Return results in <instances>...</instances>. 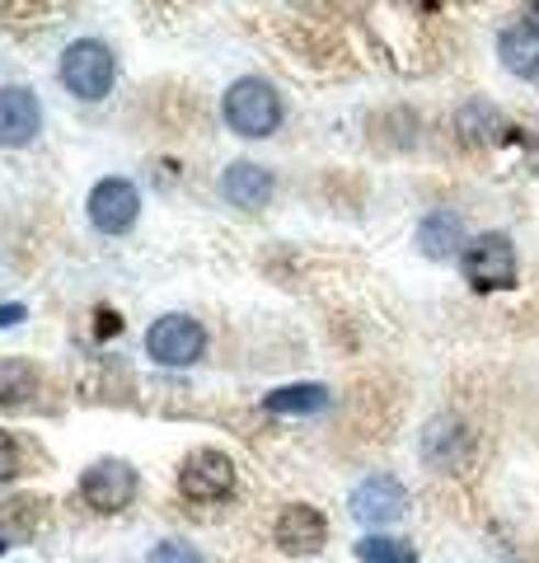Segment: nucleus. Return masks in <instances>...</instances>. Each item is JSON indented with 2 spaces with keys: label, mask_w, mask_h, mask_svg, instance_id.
Instances as JSON below:
<instances>
[{
  "label": "nucleus",
  "mask_w": 539,
  "mask_h": 563,
  "mask_svg": "<svg viewBox=\"0 0 539 563\" xmlns=\"http://www.w3.org/2000/svg\"><path fill=\"white\" fill-rule=\"evenodd\" d=\"M221 113L231 122L235 136H272L282 128V95H277V85H268L263 76H245L235 80L231 90L221 99Z\"/></svg>",
  "instance_id": "f257e3e1"
},
{
  "label": "nucleus",
  "mask_w": 539,
  "mask_h": 563,
  "mask_svg": "<svg viewBox=\"0 0 539 563\" xmlns=\"http://www.w3.org/2000/svg\"><path fill=\"white\" fill-rule=\"evenodd\" d=\"M460 268L474 291H507V287H516V244L502 231L474 235L460 254Z\"/></svg>",
  "instance_id": "f03ea898"
},
{
  "label": "nucleus",
  "mask_w": 539,
  "mask_h": 563,
  "mask_svg": "<svg viewBox=\"0 0 539 563\" xmlns=\"http://www.w3.org/2000/svg\"><path fill=\"white\" fill-rule=\"evenodd\" d=\"M113 76H117L113 52L103 47L99 38H76L71 47L61 52V85L76 99H85V103H94V99L109 95L113 90Z\"/></svg>",
  "instance_id": "7ed1b4c3"
},
{
  "label": "nucleus",
  "mask_w": 539,
  "mask_h": 563,
  "mask_svg": "<svg viewBox=\"0 0 539 563\" xmlns=\"http://www.w3.org/2000/svg\"><path fill=\"white\" fill-rule=\"evenodd\" d=\"M202 347H206V329L193 314H165L146 333V352L160 366H193L202 357Z\"/></svg>",
  "instance_id": "20e7f679"
},
{
  "label": "nucleus",
  "mask_w": 539,
  "mask_h": 563,
  "mask_svg": "<svg viewBox=\"0 0 539 563\" xmlns=\"http://www.w3.org/2000/svg\"><path fill=\"white\" fill-rule=\"evenodd\" d=\"M231 488H235V465L225 451L202 446L179 470V493L193 503H221V498H231Z\"/></svg>",
  "instance_id": "39448f33"
},
{
  "label": "nucleus",
  "mask_w": 539,
  "mask_h": 563,
  "mask_svg": "<svg viewBox=\"0 0 539 563\" xmlns=\"http://www.w3.org/2000/svg\"><path fill=\"white\" fill-rule=\"evenodd\" d=\"M136 470L127 461H99L80 474V498L94 507V512H123V507H132L136 498Z\"/></svg>",
  "instance_id": "423d86ee"
},
{
  "label": "nucleus",
  "mask_w": 539,
  "mask_h": 563,
  "mask_svg": "<svg viewBox=\"0 0 539 563\" xmlns=\"http://www.w3.org/2000/svg\"><path fill=\"white\" fill-rule=\"evenodd\" d=\"M136 211H142V198L127 179H103L90 188V225L103 235H123L136 225Z\"/></svg>",
  "instance_id": "0eeeda50"
},
{
  "label": "nucleus",
  "mask_w": 539,
  "mask_h": 563,
  "mask_svg": "<svg viewBox=\"0 0 539 563\" xmlns=\"http://www.w3.org/2000/svg\"><path fill=\"white\" fill-rule=\"evenodd\" d=\"M404 507H408V493L394 474H371V479H361L352 488V517L367 526H390L404 517Z\"/></svg>",
  "instance_id": "6e6552de"
},
{
  "label": "nucleus",
  "mask_w": 539,
  "mask_h": 563,
  "mask_svg": "<svg viewBox=\"0 0 539 563\" xmlns=\"http://www.w3.org/2000/svg\"><path fill=\"white\" fill-rule=\"evenodd\" d=\"M38 132H43L38 95L24 90V85L0 90V146H29Z\"/></svg>",
  "instance_id": "1a4fd4ad"
},
{
  "label": "nucleus",
  "mask_w": 539,
  "mask_h": 563,
  "mask_svg": "<svg viewBox=\"0 0 539 563\" xmlns=\"http://www.w3.org/2000/svg\"><path fill=\"white\" fill-rule=\"evenodd\" d=\"M272 540L282 544L287 554H315L328 540V521H324V512H315V507L291 503V507H282V517H277Z\"/></svg>",
  "instance_id": "9d476101"
},
{
  "label": "nucleus",
  "mask_w": 539,
  "mask_h": 563,
  "mask_svg": "<svg viewBox=\"0 0 539 563\" xmlns=\"http://www.w3.org/2000/svg\"><path fill=\"white\" fill-rule=\"evenodd\" d=\"M469 446H474V432L460 418H431L423 432V461L437 470H456L469 455Z\"/></svg>",
  "instance_id": "9b49d317"
},
{
  "label": "nucleus",
  "mask_w": 539,
  "mask_h": 563,
  "mask_svg": "<svg viewBox=\"0 0 539 563\" xmlns=\"http://www.w3.org/2000/svg\"><path fill=\"white\" fill-rule=\"evenodd\" d=\"M221 192L231 207H245L258 211L272 202V169L268 165H254V161H235L231 169L221 174Z\"/></svg>",
  "instance_id": "f8f14e48"
},
{
  "label": "nucleus",
  "mask_w": 539,
  "mask_h": 563,
  "mask_svg": "<svg viewBox=\"0 0 539 563\" xmlns=\"http://www.w3.org/2000/svg\"><path fill=\"white\" fill-rule=\"evenodd\" d=\"M464 221L456 217V211H431V217H423V225H417V250H423L427 258H456L464 254Z\"/></svg>",
  "instance_id": "ddd939ff"
},
{
  "label": "nucleus",
  "mask_w": 539,
  "mask_h": 563,
  "mask_svg": "<svg viewBox=\"0 0 539 563\" xmlns=\"http://www.w3.org/2000/svg\"><path fill=\"white\" fill-rule=\"evenodd\" d=\"M497 57H502V66H507L512 76H520V80H539V38H535L526 24L502 29Z\"/></svg>",
  "instance_id": "4468645a"
},
{
  "label": "nucleus",
  "mask_w": 539,
  "mask_h": 563,
  "mask_svg": "<svg viewBox=\"0 0 539 563\" xmlns=\"http://www.w3.org/2000/svg\"><path fill=\"white\" fill-rule=\"evenodd\" d=\"M334 395H328V385H282V390H272L263 399L268 413H287V418H305V413H324Z\"/></svg>",
  "instance_id": "2eb2a0df"
},
{
  "label": "nucleus",
  "mask_w": 539,
  "mask_h": 563,
  "mask_svg": "<svg viewBox=\"0 0 539 563\" xmlns=\"http://www.w3.org/2000/svg\"><path fill=\"white\" fill-rule=\"evenodd\" d=\"M33 390H38V372L29 362L20 357L0 362V409H20V404L33 399Z\"/></svg>",
  "instance_id": "dca6fc26"
},
{
  "label": "nucleus",
  "mask_w": 539,
  "mask_h": 563,
  "mask_svg": "<svg viewBox=\"0 0 539 563\" xmlns=\"http://www.w3.org/2000/svg\"><path fill=\"white\" fill-rule=\"evenodd\" d=\"M456 128L464 132L469 146H489V141H497V132H502V118H497L493 103L469 99L464 109H460V118H456Z\"/></svg>",
  "instance_id": "f3484780"
},
{
  "label": "nucleus",
  "mask_w": 539,
  "mask_h": 563,
  "mask_svg": "<svg viewBox=\"0 0 539 563\" xmlns=\"http://www.w3.org/2000/svg\"><path fill=\"white\" fill-rule=\"evenodd\" d=\"M357 559L361 563H417V550L408 540H394V536H361Z\"/></svg>",
  "instance_id": "a211bd4d"
},
{
  "label": "nucleus",
  "mask_w": 539,
  "mask_h": 563,
  "mask_svg": "<svg viewBox=\"0 0 539 563\" xmlns=\"http://www.w3.org/2000/svg\"><path fill=\"white\" fill-rule=\"evenodd\" d=\"M146 563H202V554H198L188 540H160V544L150 550Z\"/></svg>",
  "instance_id": "6ab92c4d"
},
{
  "label": "nucleus",
  "mask_w": 539,
  "mask_h": 563,
  "mask_svg": "<svg viewBox=\"0 0 539 563\" xmlns=\"http://www.w3.org/2000/svg\"><path fill=\"white\" fill-rule=\"evenodd\" d=\"M14 474H20V451H14V442L0 432V484H10Z\"/></svg>",
  "instance_id": "aec40b11"
},
{
  "label": "nucleus",
  "mask_w": 539,
  "mask_h": 563,
  "mask_svg": "<svg viewBox=\"0 0 539 563\" xmlns=\"http://www.w3.org/2000/svg\"><path fill=\"white\" fill-rule=\"evenodd\" d=\"M20 320H24V306H0V329L20 324Z\"/></svg>",
  "instance_id": "412c9836"
},
{
  "label": "nucleus",
  "mask_w": 539,
  "mask_h": 563,
  "mask_svg": "<svg viewBox=\"0 0 539 563\" xmlns=\"http://www.w3.org/2000/svg\"><path fill=\"white\" fill-rule=\"evenodd\" d=\"M526 29L539 38V0H535V5H526Z\"/></svg>",
  "instance_id": "4be33fe9"
},
{
  "label": "nucleus",
  "mask_w": 539,
  "mask_h": 563,
  "mask_svg": "<svg viewBox=\"0 0 539 563\" xmlns=\"http://www.w3.org/2000/svg\"><path fill=\"white\" fill-rule=\"evenodd\" d=\"M0 554H5V540H0Z\"/></svg>",
  "instance_id": "5701e85b"
}]
</instances>
